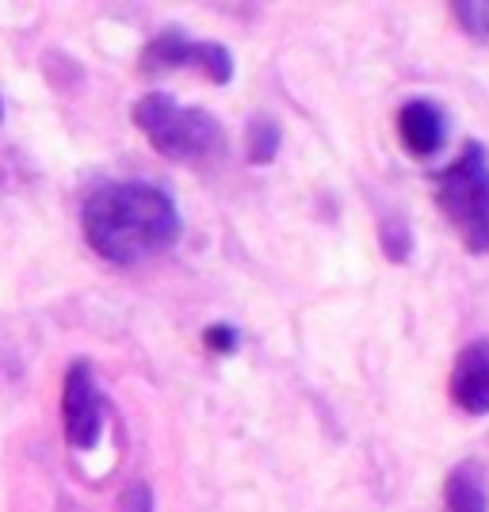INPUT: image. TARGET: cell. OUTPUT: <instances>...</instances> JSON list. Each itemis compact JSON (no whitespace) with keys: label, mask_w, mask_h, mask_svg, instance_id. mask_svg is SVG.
Wrapping results in <instances>:
<instances>
[{"label":"cell","mask_w":489,"mask_h":512,"mask_svg":"<svg viewBox=\"0 0 489 512\" xmlns=\"http://www.w3.org/2000/svg\"><path fill=\"white\" fill-rule=\"evenodd\" d=\"M88 249L107 264L134 268L149 256L169 253L184 234L180 207L161 184L149 180H107L88 192L81 207Z\"/></svg>","instance_id":"obj_1"},{"label":"cell","mask_w":489,"mask_h":512,"mask_svg":"<svg viewBox=\"0 0 489 512\" xmlns=\"http://www.w3.org/2000/svg\"><path fill=\"white\" fill-rule=\"evenodd\" d=\"M134 127L142 130L153 150L169 161L203 165L226 153V127L207 107L172 100L169 92H146L134 104Z\"/></svg>","instance_id":"obj_2"},{"label":"cell","mask_w":489,"mask_h":512,"mask_svg":"<svg viewBox=\"0 0 489 512\" xmlns=\"http://www.w3.org/2000/svg\"><path fill=\"white\" fill-rule=\"evenodd\" d=\"M436 207L447 226L459 234L467 253L489 256V150L482 142H467L463 153L432 176Z\"/></svg>","instance_id":"obj_3"},{"label":"cell","mask_w":489,"mask_h":512,"mask_svg":"<svg viewBox=\"0 0 489 512\" xmlns=\"http://www.w3.org/2000/svg\"><path fill=\"white\" fill-rule=\"evenodd\" d=\"M138 69L142 73H172V69H195L203 81L211 85H230L234 81V54L230 46L214 43V39H195L180 27H165L157 31L142 54H138Z\"/></svg>","instance_id":"obj_4"},{"label":"cell","mask_w":489,"mask_h":512,"mask_svg":"<svg viewBox=\"0 0 489 512\" xmlns=\"http://www.w3.org/2000/svg\"><path fill=\"white\" fill-rule=\"evenodd\" d=\"M107 421V394L100 379H96V367L88 360H73L65 371L62 383V428L69 448L92 451L104 436Z\"/></svg>","instance_id":"obj_5"},{"label":"cell","mask_w":489,"mask_h":512,"mask_svg":"<svg viewBox=\"0 0 489 512\" xmlns=\"http://www.w3.org/2000/svg\"><path fill=\"white\" fill-rule=\"evenodd\" d=\"M447 394L455 409L467 417H486L489 413V341H470L455 363H451V383Z\"/></svg>","instance_id":"obj_6"},{"label":"cell","mask_w":489,"mask_h":512,"mask_svg":"<svg viewBox=\"0 0 489 512\" xmlns=\"http://www.w3.org/2000/svg\"><path fill=\"white\" fill-rule=\"evenodd\" d=\"M398 138H402L405 153H413V157H436V153L444 150L447 142V119L444 111L432 104V100H405L398 107Z\"/></svg>","instance_id":"obj_7"},{"label":"cell","mask_w":489,"mask_h":512,"mask_svg":"<svg viewBox=\"0 0 489 512\" xmlns=\"http://www.w3.org/2000/svg\"><path fill=\"white\" fill-rule=\"evenodd\" d=\"M444 512H489L486 470L474 459H463L444 478Z\"/></svg>","instance_id":"obj_8"},{"label":"cell","mask_w":489,"mask_h":512,"mask_svg":"<svg viewBox=\"0 0 489 512\" xmlns=\"http://www.w3.org/2000/svg\"><path fill=\"white\" fill-rule=\"evenodd\" d=\"M279 146H283V130L272 115H253L245 127V157L253 165H272Z\"/></svg>","instance_id":"obj_9"},{"label":"cell","mask_w":489,"mask_h":512,"mask_svg":"<svg viewBox=\"0 0 489 512\" xmlns=\"http://www.w3.org/2000/svg\"><path fill=\"white\" fill-rule=\"evenodd\" d=\"M379 245H383L386 260H394V264H405L413 256V230L402 214H386L379 222Z\"/></svg>","instance_id":"obj_10"},{"label":"cell","mask_w":489,"mask_h":512,"mask_svg":"<svg viewBox=\"0 0 489 512\" xmlns=\"http://www.w3.org/2000/svg\"><path fill=\"white\" fill-rule=\"evenodd\" d=\"M451 16L455 23L467 31L470 39H478V43H489V0H459V4H451Z\"/></svg>","instance_id":"obj_11"},{"label":"cell","mask_w":489,"mask_h":512,"mask_svg":"<svg viewBox=\"0 0 489 512\" xmlns=\"http://www.w3.org/2000/svg\"><path fill=\"white\" fill-rule=\"evenodd\" d=\"M203 344L211 352H218V356H234L237 344H241V333H237L234 325H226V321H214V325L203 329Z\"/></svg>","instance_id":"obj_12"},{"label":"cell","mask_w":489,"mask_h":512,"mask_svg":"<svg viewBox=\"0 0 489 512\" xmlns=\"http://www.w3.org/2000/svg\"><path fill=\"white\" fill-rule=\"evenodd\" d=\"M119 512H153V490L146 482H134L119 497Z\"/></svg>","instance_id":"obj_13"},{"label":"cell","mask_w":489,"mask_h":512,"mask_svg":"<svg viewBox=\"0 0 489 512\" xmlns=\"http://www.w3.org/2000/svg\"><path fill=\"white\" fill-rule=\"evenodd\" d=\"M0 119H4V100H0Z\"/></svg>","instance_id":"obj_14"}]
</instances>
